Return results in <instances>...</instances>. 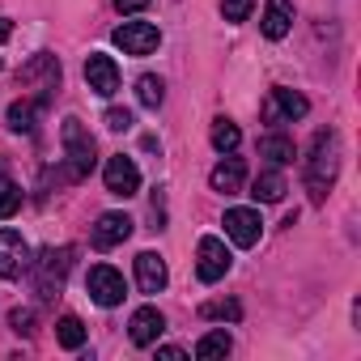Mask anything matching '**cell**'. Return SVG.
Masks as SVG:
<instances>
[{"instance_id": "cell-1", "label": "cell", "mask_w": 361, "mask_h": 361, "mask_svg": "<svg viewBox=\"0 0 361 361\" xmlns=\"http://www.w3.org/2000/svg\"><path fill=\"white\" fill-rule=\"evenodd\" d=\"M336 174H340V136L336 132H314L310 153H306V192H310L314 204L327 200Z\"/></svg>"}, {"instance_id": "cell-2", "label": "cell", "mask_w": 361, "mask_h": 361, "mask_svg": "<svg viewBox=\"0 0 361 361\" xmlns=\"http://www.w3.org/2000/svg\"><path fill=\"white\" fill-rule=\"evenodd\" d=\"M60 140H64L68 174H73V178H85V174L94 170V161H98V157H94L98 149H94V136H90V128H85L81 119H73V115H68V119L60 123Z\"/></svg>"}, {"instance_id": "cell-3", "label": "cell", "mask_w": 361, "mask_h": 361, "mask_svg": "<svg viewBox=\"0 0 361 361\" xmlns=\"http://www.w3.org/2000/svg\"><path fill=\"white\" fill-rule=\"evenodd\" d=\"M230 247L221 243V238H200V247H196V276L204 281V285H217L226 272H230Z\"/></svg>"}, {"instance_id": "cell-4", "label": "cell", "mask_w": 361, "mask_h": 361, "mask_svg": "<svg viewBox=\"0 0 361 361\" xmlns=\"http://www.w3.org/2000/svg\"><path fill=\"white\" fill-rule=\"evenodd\" d=\"M85 289H90V298L98 302V306H119L123 298H128V285H123V272H115L111 264H98V268H90V276H85Z\"/></svg>"}, {"instance_id": "cell-5", "label": "cell", "mask_w": 361, "mask_h": 361, "mask_svg": "<svg viewBox=\"0 0 361 361\" xmlns=\"http://www.w3.org/2000/svg\"><path fill=\"white\" fill-rule=\"evenodd\" d=\"M30 272V247L18 230H0V276L5 281H22Z\"/></svg>"}, {"instance_id": "cell-6", "label": "cell", "mask_w": 361, "mask_h": 361, "mask_svg": "<svg viewBox=\"0 0 361 361\" xmlns=\"http://www.w3.org/2000/svg\"><path fill=\"white\" fill-rule=\"evenodd\" d=\"M102 183H106L111 196L128 200V196L140 192V170H136V161L123 157V153H119V157H106V166H102Z\"/></svg>"}, {"instance_id": "cell-7", "label": "cell", "mask_w": 361, "mask_h": 361, "mask_svg": "<svg viewBox=\"0 0 361 361\" xmlns=\"http://www.w3.org/2000/svg\"><path fill=\"white\" fill-rule=\"evenodd\" d=\"M157 43H161V30L153 22H123L115 30V47L123 56H149V51H157Z\"/></svg>"}, {"instance_id": "cell-8", "label": "cell", "mask_w": 361, "mask_h": 361, "mask_svg": "<svg viewBox=\"0 0 361 361\" xmlns=\"http://www.w3.org/2000/svg\"><path fill=\"white\" fill-rule=\"evenodd\" d=\"M30 264H35V272H39V293H43V298H51V293L60 289V281L68 276L73 251H68V247H60V251H56V247H47V251H43L39 259H30Z\"/></svg>"}, {"instance_id": "cell-9", "label": "cell", "mask_w": 361, "mask_h": 361, "mask_svg": "<svg viewBox=\"0 0 361 361\" xmlns=\"http://www.w3.org/2000/svg\"><path fill=\"white\" fill-rule=\"evenodd\" d=\"M85 85H90L98 98H111V94L119 90V64H115L111 56L94 51V56L85 60Z\"/></svg>"}, {"instance_id": "cell-10", "label": "cell", "mask_w": 361, "mask_h": 361, "mask_svg": "<svg viewBox=\"0 0 361 361\" xmlns=\"http://www.w3.org/2000/svg\"><path fill=\"white\" fill-rule=\"evenodd\" d=\"M259 234H264V221H259L255 209H230L226 213V238L234 247H255Z\"/></svg>"}, {"instance_id": "cell-11", "label": "cell", "mask_w": 361, "mask_h": 361, "mask_svg": "<svg viewBox=\"0 0 361 361\" xmlns=\"http://www.w3.org/2000/svg\"><path fill=\"white\" fill-rule=\"evenodd\" d=\"M306 111H310V102H306L298 90H285V85H276V90L268 94V106H264V115H268V119H285V123L302 119Z\"/></svg>"}, {"instance_id": "cell-12", "label": "cell", "mask_w": 361, "mask_h": 361, "mask_svg": "<svg viewBox=\"0 0 361 361\" xmlns=\"http://www.w3.org/2000/svg\"><path fill=\"white\" fill-rule=\"evenodd\" d=\"M161 331H166V314H161L157 306H140V310L132 314V323H128V336H132V344H140V348L157 344Z\"/></svg>"}, {"instance_id": "cell-13", "label": "cell", "mask_w": 361, "mask_h": 361, "mask_svg": "<svg viewBox=\"0 0 361 361\" xmlns=\"http://www.w3.org/2000/svg\"><path fill=\"white\" fill-rule=\"evenodd\" d=\"M128 234H132V217L128 213H102L98 226H94V247L111 251V247L128 243Z\"/></svg>"}, {"instance_id": "cell-14", "label": "cell", "mask_w": 361, "mask_h": 361, "mask_svg": "<svg viewBox=\"0 0 361 361\" xmlns=\"http://www.w3.org/2000/svg\"><path fill=\"white\" fill-rule=\"evenodd\" d=\"M166 281H170L166 259H161L157 251H140V255H136V285H140L145 293H161Z\"/></svg>"}, {"instance_id": "cell-15", "label": "cell", "mask_w": 361, "mask_h": 361, "mask_svg": "<svg viewBox=\"0 0 361 361\" xmlns=\"http://www.w3.org/2000/svg\"><path fill=\"white\" fill-rule=\"evenodd\" d=\"M289 26H293V0H268V5H264V18H259V30L276 43V39L289 35Z\"/></svg>"}, {"instance_id": "cell-16", "label": "cell", "mask_w": 361, "mask_h": 361, "mask_svg": "<svg viewBox=\"0 0 361 361\" xmlns=\"http://www.w3.org/2000/svg\"><path fill=\"white\" fill-rule=\"evenodd\" d=\"M243 178H247V166H243V157H234V153H226L217 166H213V174H209V183H213V192H238L243 188Z\"/></svg>"}, {"instance_id": "cell-17", "label": "cell", "mask_w": 361, "mask_h": 361, "mask_svg": "<svg viewBox=\"0 0 361 361\" xmlns=\"http://www.w3.org/2000/svg\"><path fill=\"white\" fill-rule=\"evenodd\" d=\"M18 81H22V85H39V81H43L47 90H56V85H60V60L47 56V51H39V56L18 73Z\"/></svg>"}, {"instance_id": "cell-18", "label": "cell", "mask_w": 361, "mask_h": 361, "mask_svg": "<svg viewBox=\"0 0 361 361\" xmlns=\"http://www.w3.org/2000/svg\"><path fill=\"white\" fill-rule=\"evenodd\" d=\"M285 192H289V188H285V174H281V170H264L255 183H251V196H255L259 204H281Z\"/></svg>"}, {"instance_id": "cell-19", "label": "cell", "mask_w": 361, "mask_h": 361, "mask_svg": "<svg viewBox=\"0 0 361 361\" xmlns=\"http://www.w3.org/2000/svg\"><path fill=\"white\" fill-rule=\"evenodd\" d=\"M47 106V98H18L13 106H9V128L13 132H35V119H39V111Z\"/></svg>"}, {"instance_id": "cell-20", "label": "cell", "mask_w": 361, "mask_h": 361, "mask_svg": "<svg viewBox=\"0 0 361 361\" xmlns=\"http://www.w3.org/2000/svg\"><path fill=\"white\" fill-rule=\"evenodd\" d=\"M259 157H268L272 166H289V161L298 157V149H293V140H289V136H281V132H268V136L259 140Z\"/></svg>"}, {"instance_id": "cell-21", "label": "cell", "mask_w": 361, "mask_h": 361, "mask_svg": "<svg viewBox=\"0 0 361 361\" xmlns=\"http://www.w3.org/2000/svg\"><path fill=\"white\" fill-rule=\"evenodd\" d=\"M209 140H213V149L217 153H234L238 149V140H243V132H238V123L234 119H213V132H209Z\"/></svg>"}, {"instance_id": "cell-22", "label": "cell", "mask_w": 361, "mask_h": 361, "mask_svg": "<svg viewBox=\"0 0 361 361\" xmlns=\"http://www.w3.org/2000/svg\"><path fill=\"white\" fill-rule=\"evenodd\" d=\"M230 348H234L230 331H209V336H200L196 357H200V361H213V357H230Z\"/></svg>"}, {"instance_id": "cell-23", "label": "cell", "mask_w": 361, "mask_h": 361, "mask_svg": "<svg viewBox=\"0 0 361 361\" xmlns=\"http://www.w3.org/2000/svg\"><path fill=\"white\" fill-rule=\"evenodd\" d=\"M56 340H60L64 348H81V344H85V323H81L77 314H64V319L56 323Z\"/></svg>"}, {"instance_id": "cell-24", "label": "cell", "mask_w": 361, "mask_h": 361, "mask_svg": "<svg viewBox=\"0 0 361 361\" xmlns=\"http://www.w3.org/2000/svg\"><path fill=\"white\" fill-rule=\"evenodd\" d=\"M136 98H140V106L157 111V106H161V98H166V85H161V77H140V81H136Z\"/></svg>"}, {"instance_id": "cell-25", "label": "cell", "mask_w": 361, "mask_h": 361, "mask_svg": "<svg viewBox=\"0 0 361 361\" xmlns=\"http://www.w3.org/2000/svg\"><path fill=\"white\" fill-rule=\"evenodd\" d=\"M18 209H22V188L13 178H0V221H9Z\"/></svg>"}, {"instance_id": "cell-26", "label": "cell", "mask_w": 361, "mask_h": 361, "mask_svg": "<svg viewBox=\"0 0 361 361\" xmlns=\"http://www.w3.org/2000/svg\"><path fill=\"white\" fill-rule=\"evenodd\" d=\"M200 314H204V319H230V323H238V319H243V306H238L234 298H226V302H209Z\"/></svg>"}, {"instance_id": "cell-27", "label": "cell", "mask_w": 361, "mask_h": 361, "mask_svg": "<svg viewBox=\"0 0 361 361\" xmlns=\"http://www.w3.org/2000/svg\"><path fill=\"white\" fill-rule=\"evenodd\" d=\"M251 9H255V0H221L226 22H247V18H251Z\"/></svg>"}, {"instance_id": "cell-28", "label": "cell", "mask_w": 361, "mask_h": 361, "mask_svg": "<svg viewBox=\"0 0 361 361\" xmlns=\"http://www.w3.org/2000/svg\"><path fill=\"white\" fill-rule=\"evenodd\" d=\"M9 327H13L18 336H35V310H30V306H18V310L9 314Z\"/></svg>"}, {"instance_id": "cell-29", "label": "cell", "mask_w": 361, "mask_h": 361, "mask_svg": "<svg viewBox=\"0 0 361 361\" xmlns=\"http://www.w3.org/2000/svg\"><path fill=\"white\" fill-rule=\"evenodd\" d=\"M106 128H111V132H128V128H132V111H128V106H111V111H106Z\"/></svg>"}, {"instance_id": "cell-30", "label": "cell", "mask_w": 361, "mask_h": 361, "mask_svg": "<svg viewBox=\"0 0 361 361\" xmlns=\"http://www.w3.org/2000/svg\"><path fill=\"white\" fill-rule=\"evenodd\" d=\"M115 9L119 13H140V9H149V0H115Z\"/></svg>"}, {"instance_id": "cell-31", "label": "cell", "mask_w": 361, "mask_h": 361, "mask_svg": "<svg viewBox=\"0 0 361 361\" xmlns=\"http://www.w3.org/2000/svg\"><path fill=\"white\" fill-rule=\"evenodd\" d=\"M157 357H161V361H183L188 353H183V348H174V344H161V348H157Z\"/></svg>"}, {"instance_id": "cell-32", "label": "cell", "mask_w": 361, "mask_h": 361, "mask_svg": "<svg viewBox=\"0 0 361 361\" xmlns=\"http://www.w3.org/2000/svg\"><path fill=\"white\" fill-rule=\"evenodd\" d=\"M9 35H13V22H9V18H0V43H9Z\"/></svg>"}]
</instances>
